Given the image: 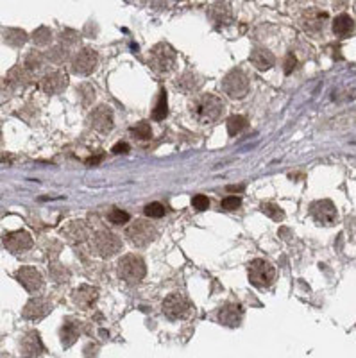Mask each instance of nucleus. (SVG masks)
I'll list each match as a JSON object with an SVG mask.
<instances>
[{
    "label": "nucleus",
    "mask_w": 356,
    "mask_h": 358,
    "mask_svg": "<svg viewBox=\"0 0 356 358\" xmlns=\"http://www.w3.org/2000/svg\"><path fill=\"white\" fill-rule=\"evenodd\" d=\"M97 63H99L97 52L91 49H83L72 59V72L77 76H88L97 68Z\"/></svg>",
    "instance_id": "nucleus-10"
},
{
    "label": "nucleus",
    "mask_w": 356,
    "mask_h": 358,
    "mask_svg": "<svg viewBox=\"0 0 356 358\" xmlns=\"http://www.w3.org/2000/svg\"><path fill=\"white\" fill-rule=\"evenodd\" d=\"M66 86H68V77L63 72H50L42 79V90L49 95L61 93Z\"/></svg>",
    "instance_id": "nucleus-15"
},
{
    "label": "nucleus",
    "mask_w": 356,
    "mask_h": 358,
    "mask_svg": "<svg viewBox=\"0 0 356 358\" xmlns=\"http://www.w3.org/2000/svg\"><path fill=\"white\" fill-rule=\"evenodd\" d=\"M242 317H243V310L236 303H229V305L222 306L219 310V313H217V319H219L220 324L229 326V328H236L242 322Z\"/></svg>",
    "instance_id": "nucleus-14"
},
{
    "label": "nucleus",
    "mask_w": 356,
    "mask_h": 358,
    "mask_svg": "<svg viewBox=\"0 0 356 358\" xmlns=\"http://www.w3.org/2000/svg\"><path fill=\"white\" fill-rule=\"evenodd\" d=\"M262 211L265 215H269L270 219H274V220H283L284 219V213H283V210H281L279 206H276V204H270V203H265V204H262Z\"/></svg>",
    "instance_id": "nucleus-33"
},
{
    "label": "nucleus",
    "mask_w": 356,
    "mask_h": 358,
    "mask_svg": "<svg viewBox=\"0 0 356 358\" xmlns=\"http://www.w3.org/2000/svg\"><path fill=\"white\" fill-rule=\"evenodd\" d=\"M50 40H52V32H50V29H47V27H38V29L32 32V42L40 47L49 45Z\"/></svg>",
    "instance_id": "nucleus-31"
},
{
    "label": "nucleus",
    "mask_w": 356,
    "mask_h": 358,
    "mask_svg": "<svg viewBox=\"0 0 356 358\" xmlns=\"http://www.w3.org/2000/svg\"><path fill=\"white\" fill-rule=\"evenodd\" d=\"M328 18L326 13H321L317 9H308L303 13V25L310 32H317L324 27V20Z\"/></svg>",
    "instance_id": "nucleus-21"
},
{
    "label": "nucleus",
    "mask_w": 356,
    "mask_h": 358,
    "mask_svg": "<svg viewBox=\"0 0 356 358\" xmlns=\"http://www.w3.org/2000/svg\"><path fill=\"white\" fill-rule=\"evenodd\" d=\"M251 64H253L256 70L260 72H265L269 70V68L274 67V63H276V57H274V54L270 52V50L267 49H254L253 52H251Z\"/></svg>",
    "instance_id": "nucleus-20"
},
{
    "label": "nucleus",
    "mask_w": 356,
    "mask_h": 358,
    "mask_svg": "<svg viewBox=\"0 0 356 358\" xmlns=\"http://www.w3.org/2000/svg\"><path fill=\"white\" fill-rule=\"evenodd\" d=\"M190 312V305H188V299L185 298L183 294L179 292H174L170 294L168 298H165L163 301V313L172 320H177V319H183L186 317Z\"/></svg>",
    "instance_id": "nucleus-9"
},
{
    "label": "nucleus",
    "mask_w": 356,
    "mask_h": 358,
    "mask_svg": "<svg viewBox=\"0 0 356 358\" xmlns=\"http://www.w3.org/2000/svg\"><path fill=\"white\" fill-rule=\"evenodd\" d=\"M52 310V306H50V303L47 301V299L43 298H32L29 303L25 305V308H23L22 315L25 317V319H30V320H38V319H43V317L47 315V313Z\"/></svg>",
    "instance_id": "nucleus-16"
},
{
    "label": "nucleus",
    "mask_w": 356,
    "mask_h": 358,
    "mask_svg": "<svg viewBox=\"0 0 356 358\" xmlns=\"http://www.w3.org/2000/svg\"><path fill=\"white\" fill-rule=\"evenodd\" d=\"M149 63L159 74H167L175 64V50L167 43H158L149 54Z\"/></svg>",
    "instance_id": "nucleus-3"
},
{
    "label": "nucleus",
    "mask_w": 356,
    "mask_h": 358,
    "mask_svg": "<svg viewBox=\"0 0 356 358\" xmlns=\"http://www.w3.org/2000/svg\"><path fill=\"white\" fill-rule=\"evenodd\" d=\"M102 159H104V154H99V156H91V158L90 159H88V165H90V167H95V165H99V163L100 161H102Z\"/></svg>",
    "instance_id": "nucleus-41"
},
{
    "label": "nucleus",
    "mask_w": 356,
    "mask_h": 358,
    "mask_svg": "<svg viewBox=\"0 0 356 358\" xmlns=\"http://www.w3.org/2000/svg\"><path fill=\"white\" fill-rule=\"evenodd\" d=\"M310 215L318 226H333L338 220V213L335 204L330 199L315 201L310 206Z\"/></svg>",
    "instance_id": "nucleus-8"
},
{
    "label": "nucleus",
    "mask_w": 356,
    "mask_h": 358,
    "mask_svg": "<svg viewBox=\"0 0 356 358\" xmlns=\"http://www.w3.org/2000/svg\"><path fill=\"white\" fill-rule=\"evenodd\" d=\"M192 206L195 208V210H199V211H204V210H208L209 208V199L206 196H195L192 199Z\"/></svg>",
    "instance_id": "nucleus-37"
},
{
    "label": "nucleus",
    "mask_w": 356,
    "mask_h": 358,
    "mask_svg": "<svg viewBox=\"0 0 356 358\" xmlns=\"http://www.w3.org/2000/svg\"><path fill=\"white\" fill-rule=\"evenodd\" d=\"M8 79L9 83H13L15 86H27L32 79V72L27 70L23 64H18V67L11 68L8 74Z\"/></svg>",
    "instance_id": "nucleus-23"
},
{
    "label": "nucleus",
    "mask_w": 356,
    "mask_h": 358,
    "mask_svg": "<svg viewBox=\"0 0 356 358\" xmlns=\"http://www.w3.org/2000/svg\"><path fill=\"white\" fill-rule=\"evenodd\" d=\"M144 211L147 217H151V219H159V217H163L165 215V206L159 203H151L145 206Z\"/></svg>",
    "instance_id": "nucleus-35"
},
{
    "label": "nucleus",
    "mask_w": 356,
    "mask_h": 358,
    "mask_svg": "<svg viewBox=\"0 0 356 358\" xmlns=\"http://www.w3.org/2000/svg\"><path fill=\"white\" fill-rule=\"evenodd\" d=\"M0 143H2V138H0Z\"/></svg>",
    "instance_id": "nucleus-42"
},
{
    "label": "nucleus",
    "mask_w": 356,
    "mask_h": 358,
    "mask_svg": "<svg viewBox=\"0 0 356 358\" xmlns=\"http://www.w3.org/2000/svg\"><path fill=\"white\" fill-rule=\"evenodd\" d=\"M245 127H247V120H245V117H242V115H235V117H231L228 120V133L231 136H236Z\"/></svg>",
    "instance_id": "nucleus-30"
},
{
    "label": "nucleus",
    "mask_w": 356,
    "mask_h": 358,
    "mask_svg": "<svg viewBox=\"0 0 356 358\" xmlns=\"http://www.w3.org/2000/svg\"><path fill=\"white\" fill-rule=\"evenodd\" d=\"M224 102L215 95H201L190 104V113L199 124H211L222 115Z\"/></svg>",
    "instance_id": "nucleus-1"
},
{
    "label": "nucleus",
    "mask_w": 356,
    "mask_h": 358,
    "mask_svg": "<svg viewBox=\"0 0 356 358\" xmlns=\"http://www.w3.org/2000/svg\"><path fill=\"white\" fill-rule=\"evenodd\" d=\"M177 86H181L185 91H192L199 86V81H197V76H193V74H185L181 79L177 81Z\"/></svg>",
    "instance_id": "nucleus-34"
},
{
    "label": "nucleus",
    "mask_w": 356,
    "mask_h": 358,
    "mask_svg": "<svg viewBox=\"0 0 356 358\" xmlns=\"http://www.w3.org/2000/svg\"><path fill=\"white\" fill-rule=\"evenodd\" d=\"M129 151H131V147H129V143H125V142H118L117 145H113V149H111L113 154H127Z\"/></svg>",
    "instance_id": "nucleus-40"
},
{
    "label": "nucleus",
    "mask_w": 356,
    "mask_h": 358,
    "mask_svg": "<svg viewBox=\"0 0 356 358\" xmlns=\"http://www.w3.org/2000/svg\"><path fill=\"white\" fill-rule=\"evenodd\" d=\"M229 16H231V11H229V6L226 4V2H217V4H213L211 9H209V18H211L217 25L226 23L229 20Z\"/></svg>",
    "instance_id": "nucleus-25"
},
{
    "label": "nucleus",
    "mask_w": 356,
    "mask_h": 358,
    "mask_svg": "<svg viewBox=\"0 0 356 358\" xmlns=\"http://www.w3.org/2000/svg\"><path fill=\"white\" fill-rule=\"evenodd\" d=\"M296 67H297V59H296V56H294L292 52L287 54V57H284V67H283L284 74H287V76H290V74H292V72L296 70Z\"/></svg>",
    "instance_id": "nucleus-38"
},
{
    "label": "nucleus",
    "mask_w": 356,
    "mask_h": 358,
    "mask_svg": "<svg viewBox=\"0 0 356 358\" xmlns=\"http://www.w3.org/2000/svg\"><path fill=\"white\" fill-rule=\"evenodd\" d=\"M352 30H354V20L349 15H340L333 20V32L338 38H347Z\"/></svg>",
    "instance_id": "nucleus-22"
},
{
    "label": "nucleus",
    "mask_w": 356,
    "mask_h": 358,
    "mask_svg": "<svg viewBox=\"0 0 356 358\" xmlns=\"http://www.w3.org/2000/svg\"><path fill=\"white\" fill-rule=\"evenodd\" d=\"M61 235L68 242H72V244H81V242L86 240L88 230L83 220H72V222L66 224V226L61 230Z\"/></svg>",
    "instance_id": "nucleus-18"
},
{
    "label": "nucleus",
    "mask_w": 356,
    "mask_h": 358,
    "mask_svg": "<svg viewBox=\"0 0 356 358\" xmlns=\"http://www.w3.org/2000/svg\"><path fill=\"white\" fill-rule=\"evenodd\" d=\"M79 337V332H77V326L74 322H64V326L61 328V342H63L64 347H70Z\"/></svg>",
    "instance_id": "nucleus-27"
},
{
    "label": "nucleus",
    "mask_w": 356,
    "mask_h": 358,
    "mask_svg": "<svg viewBox=\"0 0 356 358\" xmlns=\"http://www.w3.org/2000/svg\"><path fill=\"white\" fill-rule=\"evenodd\" d=\"M91 245H93V251L99 254V256L111 258L122 249V240L115 233H111V231L100 230L93 235Z\"/></svg>",
    "instance_id": "nucleus-4"
},
{
    "label": "nucleus",
    "mask_w": 356,
    "mask_h": 358,
    "mask_svg": "<svg viewBox=\"0 0 356 358\" xmlns=\"http://www.w3.org/2000/svg\"><path fill=\"white\" fill-rule=\"evenodd\" d=\"M129 213L124 210H118V208H115V210L110 211V215H108V220H110L111 224H115V226H122V224H127L129 222Z\"/></svg>",
    "instance_id": "nucleus-32"
},
{
    "label": "nucleus",
    "mask_w": 356,
    "mask_h": 358,
    "mask_svg": "<svg viewBox=\"0 0 356 358\" xmlns=\"http://www.w3.org/2000/svg\"><path fill=\"white\" fill-rule=\"evenodd\" d=\"M247 274H249V281L258 288H265V286L272 285L274 278H276L274 267L267 260H262V258L251 262Z\"/></svg>",
    "instance_id": "nucleus-6"
},
{
    "label": "nucleus",
    "mask_w": 356,
    "mask_h": 358,
    "mask_svg": "<svg viewBox=\"0 0 356 358\" xmlns=\"http://www.w3.org/2000/svg\"><path fill=\"white\" fill-rule=\"evenodd\" d=\"M45 353V346L38 332H29L22 339V354L23 356H40Z\"/></svg>",
    "instance_id": "nucleus-17"
},
{
    "label": "nucleus",
    "mask_w": 356,
    "mask_h": 358,
    "mask_svg": "<svg viewBox=\"0 0 356 358\" xmlns=\"http://www.w3.org/2000/svg\"><path fill=\"white\" fill-rule=\"evenodd\" d=\"M99 298V290L93 288L90 285H81L76 292H74V303H76L79 308H90L95 301Z\"/></svg>",
    "instance_id": "nucleus-19"
},
{
    "label": "nucleus",
    "mask_w": 356,
    "mask_h": 358,
    "mask_svg": "<svg viewBox=\"0 0 356 358\" xmlns=\"http://www.w3.org/2000/svg\"><path fill=\"white\" fill-rule=\"evenodd\" d=\"M168 115V104H167V91L161 90L159 97L156 101L154 110H152V118L154 120H165V117Z\"/></svg>",
    "instance_id": "nucleus-26"
},
{
    "label": "nucleus",
    "mask_w": 356,
    "mask_h": 358,
    "mask_svg": "<svg viewBox=\"0 0 356 358\" xmlns=\"http://www.w3.org/2000/svg\"><path fill=\"white\" fill-rule=\"evenodd\" d=\"M145 262L136 254H125L118 262V276L124 279L125 283H140L145 278Z\"/></svg>",
    "instance_id": "nucleus-2"
},
{
    "label": "nucleus",
    "mask_w": 356,
    "mask_h": 358,
    "mask_svg": "<svg viewBox=\"0 0 356 358\" xmlns=\"http://www.w3.org/2000/svg\"><path fill=\"white\" fill-rule=\"evenodd\" d=\"M16 279H18L20 285L25 288L30 294H36V292L42 290L43 286V276L38 269L34 267H22L16 271Z\"/></svg>",
    "instance_id": "nucleus-11"
},
{
    "label": "nucleus",
    "mask_w": 356,
    "mask_h": 358,
    "mask_svg": "<svg viewBox=\"0 0 356 358\" xmlns=\"http://www.w3.org/2000/svg\"><path fill=\"white\" fill-rule=\"evenodd\" d=\"M43 64H45V57H43V54H40L38 50H32V52L27 54L23 67H25L27 70H30V72H38Z\"/></svg>",
    "instance_id": "nucleus-28"
},
{
    "label": "nucleus",
    "mask_w": 356,
    "mask_h": 358,
    "mask_svg": "<svg viewBox=\"0 0 356 358\" xmlns=\"http://www.w3.org/2000/svg\"><path fill=\"white\" fill-rule=\"evenodd\" d=\"M131 135H133V138L138 140V142H147V140L152 138V129L147 122H140V124H136L134 127H131Z\"/></svg>",
    "instance_id": "nucleus-29"
},
{
    "label": "nucleus",
    "mask_w": 356,
    "mask_h": 358,
    "mask_svg": "<svg viewBox=\"0 0 356 358\" xmlns=\"http://www.w3.org/2000/svg\"><path fill=\"white\" fill-rule=\"evenodd\" d=\"M2 40H4L8 45L15 47V49H20V47L27 42V34H25V30H22V29H6V30H2Z\"/></svg>",
    "instance_id": "nucleus-24"
},
{
    "label": "nucleus",
    "mask_w": 356,
    "mask_h": 358,
    "mask_svg": "<svg viewBox=\"0 0 356 358\" xmlns=\"http://www.w3.org/2000/svg\"><path fill=\"white\" fill-rule=\"evenodd\" d=\"M4 245L13 254L25 253L32 247V237L27 231H13V233L4 235Z\"/></svg>",
    "instance_id": "nucleus-13"
},
{
    "label": "nucleus",
    "mask_w": 356,
    "mask_h": 358,
    "mask_svg": "<svg viewBox=\"0 0 356 358\" xmlns=\"http://www.w3.org/2000/svg\"><path fill=\"white\" fill-rule=\"evenodd\" d=\"M220 206L224 208V210H238L240 206H242V201L238 199V197H226V199L222 201V204Z\"/></svg>",
    "instance_id": "nucleus-39"
},
{
    "label": "nucleus",
    "mask_w": 356,
    "mask_h": 358,
    "mask_svg": "<svg viewBox=\"0 0 356 358\" xmlns=\"http://www.w3.org/2000/svg\"><path fill=\"white\" fill-rule=\"evenodd\" d=\"M66 56H68V52H66V49L63 50V47H56L49 52V59L54 61V63H61V61L66 59Z\"/></svg>",
    "instance_id": "nucleus-36"
},
{
    "label": "nucleus",
    "mask_w": 356,
    "mask_h": 358,
    "mask_svg": "<svg viewBox=\"0 0 356 358\" xmlns=\"http://www.w3.org/2000/svg\"><path fill=\"white\" fill-rule=\"evenodd\" d=\"M90 124L95 131L110 133L115 125L113 111H111L110 106H99V108H95L90 115Z\"/></svg>",
    "instance_id": "nucleus-12"
},
{
    "label": "nucleus",
    "mask_w": 356,
    "mask_h": 358,
    "mask_svg": "<svg viewBox=\"0 0 356 358\" xmlns=\"http://www.w3.org/2000/svg\"><path fill=\"white\" fill-rule=\"evenodd\" d=\"M125 237L136 247H145V245H149L156 238V230L151 222L138 219L125 227Z\"/></svg>",
    "instance_id": "nucleus-5"
},
{
    "label": "nucleus",
    "mask_w": 356,
    "mask_h": 358,
    "mask_svg": "<svg viewBox=\"0 0 356 358\" xmlns=\"http://www.w3.org/2000/svg\"><path fill=\"white\" fill-rule=\"evenodd\" d=\"M224 93L231 99H242L249 91V79L242 70H231L222 81Z\"/></svg>",
    "instance_id": "nucleus-7"
}]
</instances>
